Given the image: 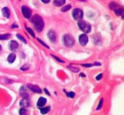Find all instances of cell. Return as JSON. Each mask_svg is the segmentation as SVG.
Listing matches in <instances>:
<instances>
[{"mask_svg": "<svg viewBox=\"0 0 124 115\" xmlns=\"http://www.w3.org/2000/svg\"><path fill=\"white\" fill-rule=\"evenodd\" d=\"M103 98H102V99H100V101H99L98 105V107H97V110H100V109L102 108V106H103Z\"/></svg>", "mask_w": 124, "mask_h": 115, "instance_id": "7402d4cb", "label": "cell"}, {"mask_svg": "<svg viewBox=\"0 0 124 115\" xmlns=\"http://www.w3.org/2000/svg\"><path fill=\"white\" fill-rule=\"evenodd\" d=\"M37 40L39 43H40L41 44H42L45 47H46V48H47V49H50L49 47L47 44H46L45 43H44L41 40V39H39V38H37Z\"/></svg>", "mask_w": 124, "mask_h": 115, "instance_id": "603a6c76", "label": "cell"}, {"mask_svg": "<svg viewBox=\"0 0 124 115\" xmlns=\"http://www.w3.org/2000/svg\"><path fill=\"white\" fill-rule=\"evenodd\" d=\"M18 25L16 24H12L11 26V28H18Z\"/></svg>", "mask_w": 124, "mask_h": 115, "instance_id": "e575fe53", "label": "cell"}, {"mask_svg": "<svg viewBox=\"0 0 124 115\" xmlns=\"http://www.w3.org/2000/svg\"><path fill=\"white\" fill-rule=\"evenodd\" d=\"M28 88L33 92L36 93H41V89L36 85H33L31 84H28L27 85Z\"/></svg>", "mask_w": 124, "mask_h": 115, "instance_id": "52a82bcc", "label": "cell"}, {"mask_svg": "<svg viewBox=\"0 0 124 115\" xmlns=\"http://www.w3.org/2000/svg\"><path fill=\"white\" fill-rule=\"evenodd\" d=\"M11 36V35L9 34H4V35H0V40H4L8 39Z\"/></svg>", "mask_w": 124, "mask_h": 115, "instance_id": "e0dca14e", "label": "cell"}, {"mask_svg": "<svg viewBox=\"0 0 124 115\" xmlns=\"http://www.w3.org/2000/svg\"><path fill=\"white\" fill-rule=\"evenodd\" d=\"M29 66H28L27 65H25L24 66H23L21 68V70H22V71H27L29 69Z\"/></svg>", "mask_w": 124, "mask_h": 115, "instance_id": "4316f807", "label": "cell"}, {"mask_svg": "<svg viewBox=\"0 0 124 115\" xmlns=\"http://www.w3.org/2000/svg\"><path fill=\"white\" fill-rule=\"evenodd\" d=\"M80 29L85 33H89L91 31V26L87 21L80 20L78 23Z\"/></svg>", "mask_w": 124, "mask_h": 115, "instance_id": "277c9868", "label": "cell"}, {"mask_svg": "<svg viewBox=\"0 0 124 115\" xmlns=\"http://www.w3.org/2000/svg\"><path fill=\"white\" fill-rule=\"evenodd\" d=\"M9 48L11 50H14L19 47L18 43L15 41H12L9 43Z\"/></svg>", "mask_w": 124, "mask_h": 115, "instance_id": "8fae6325", "label": "cell"}, {"mask_svg": "<svg viewBox=\"0 0 124 115\" xmlns=\"http://www.w3.org/2000/svg\"><path fill=\"white\" fill-rule=\"evenodd\" d=\"M82 66H83L84 67H91L93 66V65L91 64H82L81 65Z\"/></svg>", "mask_w": 124, "mask_h": 115, "instance_id": "f546056e", "label": "cell"}, {"mask_svg": "<svg viewBox=\"0 0 124 115\" xmlns=\"http://www.w3.org/2000/svg\"><path fill=\"white\" fill-rule=\"evenodd\" d=\"M51 0H41V1L44 3H48Z\"/></svg>", "mask_w": 124, "mask_h": 115, "instance_id": "d6a6232c", "label": "cell"}, {"mask_svg": "<svg viewBox=\"0 0 124 115\" xmlns=\"http://www.w3.org/2000/svg\"><path fill=\"white\" fill-rule=\"evenodd\" d=\"M63 41L64 45L68 48L72 47L75 43V40L72 35L68 34L65 35L63 36Z\"/></svg>", "mask_w": 124, "mask_h": 115, "instance_id": "3957f363", "label": "cell"}, {"mask_svg": "<svg viewBox=\"0 0 124 115\" xmlns=\"http://www.w3.org/2000/svg\"><path fill=\"white\" fill-rule=\"evenodd\" d=\"M80 76L81 77H86V75L85 74H84L83 73H81L80 75Z\"/></svg>", "mask_w": 124, "mask_h": 115, "instance_id": "836d02e7", "label": "cell"}, {"mask_svg": "<svg viewBox=\"0 0 124 115\" xmlns=\"http://www.w3.org/2000/svg\"><path fill=\"white\" fill-rule=\"evenodd\" d=\"M79 42L81 45L85 46L88 42V38L87 35L83 34L81 35L79 37Z\"/></svg>", "mask_w": 124, "mask_h": 115, "instance_id": "ba28073f", "label": "cell"}, {"mask_svg": "<svg viewBox=\"0 0 124 115\" xmlns=\"http://www.w3.org/2000/svg\"><path fill=\"white\" fill-rule=\"evenodd\" d=\"M16 36H17L18 39H19V40H20L21 42H22L23 43H24L25 44H26L27 43L25 39V38L23 36H22L20 34H17L16 35Z\"/></svg>", "mask_w": 124, "mask_h": 115, "instance_id": "ffe728a7", "label": "cell"}, {"mask_svg": "<svg viewBox=\"0 0 124 115\" xmlns=\"http://www.w3.org/2000/svg\"><path fill=\"white\" fill-rule=\"evenodd\" d=\"M22 11L24 16L25 18H30L32 14L31 9L27 6H22Z\"/></svg>", "mask_w": 124, "mask_h": 115, "instance_id": "8992f818", "label": "cell"}, {"mask_svg": "<svg viewBox=\"0 0 124 115\" xmlns=\"http://www.w3.org/2000/svg\"><path fill=\"white\" fill-rule=\"evenodd\" d=\"M71 6L70 5H68L65 6H63L61 8V11L62 12H65L69 10L71 8Z\"/></svg>", "mask_w": 124, "mask_h": 115, "instance_id": "d6986e66", "label": "cell"}, {"mask_svg": "<svg viewBox=\"0 0 124 115\" xmlns=\"http://www.w3.org/2000/svg\"><path fill=\"white\" fill-rule=\"evenodd\" d=\"M20 94L21 97H23L24 99H28L29 97V95L27 93L25 92L24 91L21 92Z\"/></svg>", "mask_w": 124, "mask_h": 115, "instance_id": "44dd1931", "label": "cell"}, {"mask_svg": "<svg viewBox=\"0 0 124 115\" xmlns=\"http://www.w3.org/2000/svg\"><path fill=\"white\" fill-rule=\"evenodd\" d=\"M50 110H51V107L47 106L46 107L41 109V113L42 114H46L48 113Z\"/></svg>", "mask_w": 124, "mask_h": 115, "instance_id": "2e32d148", "label": "cell"}, {"mask_svg": "<svg viewBox=\"0 0 124 115\" xmlns=\"http://www.w3.org/2000/svg\"><path fill=\"white\" fill-rule=\"evenodd\" d=\"M44 92H45V93H46L47 95H49V96H51V94H50L49 92V91H48L46 88H44Z\"/></svg>", "mask_w": 124, "mask_h": 115, "instance_id": "4dcf8cb0", "label": "cell"}, {"mask_svg": "<svg viewBox=\"0 0 124 115\" xmlns=\"http://www.w3.org/2000/svg\"><path fill=\"white\" fill-rule=\"evenodd\" d=\"M26 30L28 31V32L33 37H35V33H34V31L31 29V28L27 27V28H26Z\"/></svg>", "mask_w": 124, "mask_h": 115, "instance_id": "cb8c5ba5", "label": "cell"}, {"mask_svg": "<svg viewBox=\"0 0 124 115\" xmlns=\"http://www.w3.org/2000/svg\"><path fill=\"white\" fill-rule=\"evenodd\" d=\"M16 56L14 53H12L9 55L7 58V60L10 63H12L16 59Z\"/></svg>", "mask_w": 124, "mask_h": 115, "instance_id": "4fadbf2b", "label": "cell"}, {"mask_svg": "<svg viewBox=\"0 0 124 115\" xmlns=\"http://www.w3.org/2000/svg\"><path fill=\"white\" fill-rule=\"evenodd\" d=\"M102 77H103V74L102 73H100L97 77H96V79L97 80L99 81L100 80L102 79Z\"/></svg>", "mask_w": 124, "mask_h": 115, "instance_id": "f1b7e54d", "label": "cell"}, {"mask_svg": "<svg viewBox=\"0 0 124 115\" xmlns=\"http://www.w3.org/2000/svg\"><path fill=\"white\" fill-rule=\"evenodd\" d=\"M93 65L95 66H100L101 65V64L99 62H95Z\"/></svg>", "mask_w": 124, "mask_h": 115, "instance_id": "1f68e13d", "label": "cell"}, {"mask_svg": "<svg viewBox=\"0 0 124 115\" xmlns=\"http://www.w3.org/2000/svg\"><path fill=\"white\" fill-rule=\"evenodd\" d=\"M66 95L68 97H69L70 98H74L75 94L73 92H70L69 93H66Z\"/></svg>", "mask_w": 124, "mask_h": 115, "instance_id": "d4e9b609", "label": "cell"}, {"mask_svg": "<svg viewBox=\"0 0 124 115\" xmlns=\"http://www.w3.org/2000/svg\"><path fill=\"white\" fill-rule=\"evenodd\" d=\"M83 13L82 11L80 9L75 8L73 11V16L74 19L76 21H80L83 18Z\"/></svg>", "mask_w": 124, "mask_h": 115, "instance_id": "5b68a950", "label": "cell"}, {"mask_svg": "<svg viewBox=\"0 0 124 115\" xmlns=\"http://www.w3.org/2000/svg\"><path fill=\"white\" fill-rule=\"evenodd\" d=\"M20 105L23 107H27L29 106V103L27 101V99H24L20 101Z\"/></svg>", "mask_w": 124, "mask_h": 115, "instance_id": "9a60e30c", "label": "cell"}, {"mask_svg": "<svg viewBox=\"0 0 124 115\" xmlns=\"http://www.w3.org/2000/svg\"><path fill=\"white\" fill-rule=\"evenodd\" d=\"M109 7L112 10L114 11L117 16L121 17L122 16V18H124V8L122 6L115 2H112L109 3Z\"/></svg>", "mask_w": 124, "mask_h": 115, "instance_id": "7a4b0ae2", "label": "cell"}, {"mask_svg": "<svg viewBox=\"0 0 124 115\" xmlns=\"http://www.w3.org/2000/svg\"><path fill=\"white\" fill-rule=\"evenodd\" d=\"M2 13L3 14V16L7 18H8L10 17V11L8 8L6 7H4L2 10Z\"/></svg>", "mask_w": 124, "mask_h": 115, "instance_id": "7c38bea8", "label": "cell"}, {"mask_svg": "<svg viewBox=\"0 0 124 115\" xmlns=\"http://www.w3.org/2000/svg\"><path fill=\"white\" fill-rule=\"evenodd\" d=\"M1 50V46H0V52Z\"/></svg>", "mask_w": 124, "mask_h": 115, "instance_id": "d590c367", "label": "cell"}, {"mask_svg": "<svg viewBox=\"0 0 124 115\" xmlns=\"http://www.w3.org/2000/svg\"><path fill=\"white\" fill-rule=\"evenodd\" d=\"M26 112V110L24 109H21L19 110V113L20 115H25Z\"/></svg>", "mask_w": 124, "mask_h": 115, "instance_id": "83f0119b", "label": "cell"}, {"mask_svg": "<svg viewBox=\"0 0 124 115\" xmlns=\"http://www.w3.org/2000/svg\"><path fill=\"white\" fill-rule=\"evenodd\" d=\"M65 3V0H54L53 4L57 6H60Z\"/></svg>", "mask_w": 124, "mask_h": 115, "instance_id": "5bb4252c", "label": "cell"}, {"mask_svg": "<svg viewBox=\"0 0 124 115\" xmlns=\"http://www.w3.org/2000/svg\"><path fill=\"white\" fill-rule=\"evenodd\" d=\"M67 67L69 69H70L71 71L74 73L78 72L80 71V69L78 67L72 66H68Z\"/></svg>", "mask_w": 124, "mask_h": 115, "instance_id": "ac0fdd59", "label": "cell"}, {"mask_svg": "<svg viewBox=\"0 0 124 115\" xmlns=\"http://www.w3.org/2000/svg\"><path fill=\"white\" fill-rule=\"evenodd\" d=\"M58 62H59V63H64V61L62 60H61V59H60L59 58H57V57H56L55 56H54V55H51Z\"/></svg>", "mask_w": 124, "mask_h": 115, "instance_id": "484cf974", "label": "cell"}, {"mask_svg": "<svg viewBox=\"0 0 124 115\" xmlns=\"http://www.w3.org/2000/svg\"><path fill=\"white\" fill-rule=\"evenodd\" d=\"M47 102V99L44 97H40L37 103V106L38 107H42L46 104Z\"/></svg>", "mask_w": 124, "mask_h": 115, "instance_id": "30bf717a", "label": "cell"}, {"mask_svg": "<svg viewBox=\"0 0 124 115\" xmlns=\"http://www.w3.org/2000/svg\"><path fill=\"white\" fill-rule=\"evenodd\" d=\"M47 36L48 38H49L50 40L52 42L54 43L56 41L57 38V35H56V32L54 30H50L47 33Z\"/></svg>", "mask_w": 124, "mask_h": 115, "instance_id": "9c48e42d", "label": "cell"}, {"mask_svg": "<svg viewBox=\"0 0 124 115\" xmlns=\"http://www.w3.org/2000/svg\"><path fill=\"white\" fill-rule=\"evenodd\" d=\"M31 22L37 32H41L42 31L44 27V22L41 16L38 14H35L31 19Z\"/></svg>", "mask_w": 124, "mask_h": 115, "instance_id": "6da1fadb", "label": "cell"}]
</instances>
